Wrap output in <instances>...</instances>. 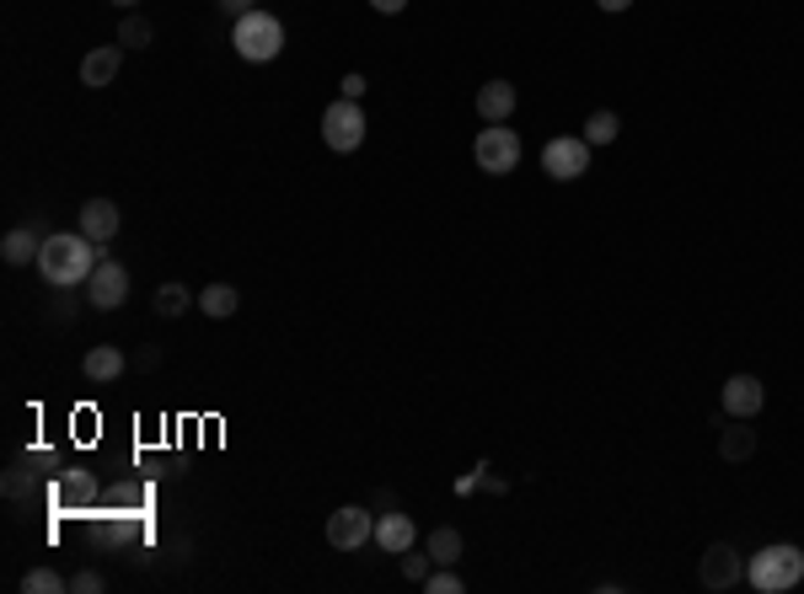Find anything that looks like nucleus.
<instances>
[{
    "mask_svg": "<svg viewBox=\"0 0 804 594\" xmlns=\"http://www.w3.org/2000/svg\"><path fill=\"white\" fill-rule=\"evenodd\" d=\"M97 258H102V246H97L92 236H81V231H54V236L43 241V252H38V273H43L49 290H87Z\"/></svg>",
    "mask_w": 804,
    "mask_h": 594,
    "instance_id": "f257e3e1",
    "label": "nucleus"
},
{
    "mask_svg": "<svg viewBox=\"0 0 804 594\" xmlns=\"http://www.w3.org/2000/svg\"><path fill=\"white\" fill-rule=\"evenodd\" d=\"M231 49H237V60H248V64L279 60V49H284V22H279L274 11H258V6H252L248 17L231 22Z\"/></svg>",
    "mask_w": 804,
    "mask_h": 594,
    "instance_id": "f03ea898",
    "label": "nucleus"
},
{
    "mask_svg": "<svg viewBox=\"0 0 804 594\" xmlns=\"http://www.w3.org/2000/svg\"><path fill=\"white\" fill-rule=\"evenodd\" d=\"M745 578H751V590H762V594H788L804 578V552L788 546V541L762 546V552L745 563Z\"/></svg>",
    "mask_w": 804,
    "mask_h": 594,
    "instance_id": "7ed1b4c3",
    "label": "nucleus"
},
{
    "mask_svg": "<svg viewBox=\"0 0 804 594\" xmlns=\"http://www.w3.org/2000/svg\"><path fill=\"white\" fill-rule=\"evenodd\" d=\"M472 161H478V172H489V178H510V172L521 167V134H515L510 123H489V129H478V140H472Z\"/></svg>",
    "mask_w": 804,
    "mask_h": 594,
    "instance_id": "20e7f679",
    "label": "nucleus"
},
{
    "mask_svg": "<svg viewBox=\"0 0 804 594\" xmlns=\"http://www.w3.org/2000/svg\"><path fill=\"white\" fill-rule=\"evenodd\" d=\"M365 129H371V123H365V108L339 97V102H328V113H322V145L349 155V150L365 145Z\"/></svg>",
    "mask_w": 804,
    "mask_h": 594,
    "instance_id": "39448f33",
    "label": "nucleus"
},
{
    "mask_svg": "<svg viewBox=\"0 0 804 594\" xmlns=\"http://www.w3.org/2000/svg\"><path fill=\"white\" fill-rule=\"evenodd\" d=\"M87 305L92 311H124V300H129V268L102 246V258H97V268H92V279H87Z\"/></svg>",
    "mask_w": 804,
    "mask_h": 594,
    "instance_id": "423d86ee",
    "label": "nucleus"
},
{
    "mask_svg": "<svg viewBox=\"0 0 804 594\" xmlns=\"http://www.w3.org/2000/svg\"><path fill=\"white\" fill-rule=\"evenodd\" d=\"M375 541V509L365 504H343L328 514V546L333 552H360Z\"/></svg>",
    "mask_w": 804,
    "mask_h": 594,
    "instance_id": "0eeeda50",
    "label": "nucleus"
},
{
    "mask_svg": "<svg viewBox=\"0 0 804 594\" xmlns=\"http://www.w3.org/2000/svg\"><path fill=\"white\" fill-rule=\"evenodd\" d=\"M542 172L553 182H574L590 172V140L585 134H557L542 145Z\"/></svg>",
    "mask_w": 804,
    "mask_h": 594,
    "instance_id": "6e6552de",
    "label": "nucleus"
},
{
    "mask_svg": "<svg viewBox=\"0 0 804 594\" xmlns=\"http://www.w3.org/2000/svg\"><path fill=\"white\" fill-rule=\"evenodd\" d=\"M697 578H703V590H713V594L735 590L745 578V557L730 546V541H713L708 552H703V563H697Z\"/></svg>",
    "mask_w": 804,
    "mask_h": 594,
    "instance_id": "1a4fd4ad",
    "label": "nucleus"
},
{
    "mask_svg": "<svg viewBox=\"0 0 804 594\" xmlns=\"http://www.w3.org/2000/svg\"><path fill=\"white\" fill-rule=\"evenodd\" d=\"M76 231L92 236L97 246H108V241H119V231H124V214H119L113 199H87L81 214H76Z\"/></svg>",
    "mask_w": 804,
    "mask_h": 594,
    "instance_id": "9d476101",
    "label": "nucleus"
},
{
    "mask_svg": "<svg viewBox=\"0 0 804 594\" xmlns=\"http://www.w3.org/2000/svg\"><path fill=\"white\" fill-rule=\"evenodd\" d=\"M718 402H724V417H756L767 407V386H762V375H730Z\"/></svg>",
    "mask_w": 804,
    "mask_h": 594,
    "instance_id": "9b49d317",
    "label": "nucleus"
},
{
    "mask_svg": "<svg viewBox=\"0 0 804 594\" xmlns=\"http://www.w3.org/2000/svg\"><path fill=\"white\" fill-rule=\"evenodd\" d=\"M124 43H97V49H87L81 54V87H92V91H102V87H113L119 81V64H124Z\"/></svg>",
    "mask_w": 804,
    "mask_h": 594,
    "instance_id": "f8f14e48",
    "label": "nucleus"
},
{
    "mask_svg": "<svg viewBox=\"0 0 804 594\" xmlns=\"http://www.w3.org/2000/svg\"><path fill=\"white\" fill-rule=\"evenodd\" d=\"M43 241H49V231H43L38 220H28V225H11V231H6V241H0V258H6V268H28V263H38Z\"/></svg>",
    "mask_w": 804,
    "mask_h": 594,
    "instance_id": "ddd939ff",
    "label": "nucleus"
},
{
    "mask_svg": "<svg viewBox=\"0 0 804 594\" xmlns=\"http://www.w3.org/2000/svg\"><path fill=\"white\" fill-rule=\"evenodd\" d=\"M751 417H713V429H718V461H730V466H745L751 455H756V429H745Z\"/></svg>",
    "mask_w": 804,
    "mask_h": 594,
    "instance_id": "4468645a",
    "label": "nucleus"
},
{
    "mask_svg": "<svg viewBox=\"0 0 804 594\" xmlns=\"http://www.w3.org/2000/svg\"><path fill=\"white\" fill-rule=\"evenodd\" d=\"M124 370H129V354L119 343H97V349H87V359H81V375H87L92 386H113Z\"/></svg>",
    "mask_w": 804,
    "mask_h": 594,
    "instance_id": "2eb2a0df",
    "label": "nucleus"
},
{
    "mask_svg": "<svg viewBox=\"0 0 804 594\" xmlns=\"http://www.w3.org/2000/svg\"><path fill=\"white\" fill-rule=\"evenodd\" d=\"M515 102H521V97H515L510 81H483V87H478V119L483 123H510L515 119Z\"/></svg>",
    "mask_w": 804,
    "mask_h": 594,
    "instance_id": "dca6fc26",
    "label": "nucleus"
},
{
    "mask_svg": "<svg viewBox=\"0 0 804 594\" xmlns=\"http://www.w3.org/2000/svg\"><path fill=\"white\" fill-rule=\"evenodd\" d=\"M375 546L381 552H392V557H402L408 546H419V531H413V520L408 514H375Z\"/></svg>",
    "mask_w": 804,
    "mask_h": 594,
    "instance_id": "f3484780",
    "label": "nucleus"
},
{
    "mask_svg": "<svg viewBox=\"0 0 804 594\" xmlns=\"http://www.w3.org/2000/svg\"><path fill=\"white\" fill-rule=\"evenodd\" d=\"M424 552L434 557V567H456L462 563V531H456V525H434Z\"/></svg>",
    "mask_w": 804,
    "mask_h": 594,
    "instance_id": "a211bd4d",
    "label": "nucleus"
},
{
    "mask_svg": "<svg viewBox=\"0 0 804 594\" xmlns=\"http://www.w3.org/2000/svg\"><path fill=\"white\" fill-rule=\"evenodd\" d=\"M237 305H242V295H237L231 284H204V295H199V311H204V316H215V322L237 316Z\"/></svg>",
    "mask_w": 804,
    "mask_h": 594,
    "instance_id": "6ab92c4d",
    "label": "nucleus"
},
{
    "mask_svg": "<svg viewBox=\"0 0 804 594\" xmlns=\"http://www.w3.org/2000/svg\"><path fill=\"white\" fill-rule=\"evenodd\" d=\"M155 316H183L188 305H199V295H188V284H178V279H172V284H155Z\"/></svg>",
    "mask_w": 804,
    "mask_h": 594,
    "instance_id": "aec40b11",
    "label": "nucleus"
},
{
    "mask_svg": "<svg viewBox=\"0 0 804 594\" xmlns=\"http://www.w3.org/2000/svg\"><path fill=\"white\" fill-rule=\"evenodd\" d=\"M617 134H622V119H617V113H612V108H595V113H590V119H585V140H590V150L612 145Z\"/></svg>",
    "mask_w": 804,
    "mask_h": 594,
    "instance_id": "412c9836",
    "label": "nucleus"
},
{
    "mask_svg": "<svg viewBox=\"0 0 804 594\" xmlns=\"http://www.w3.org/2000/svg\"><path fill=\"white\" fill-rule=\"evenodd\" d=\"M70 590V578H60L54 567H28L22 573V594H64Z\"/></svg>",
    "mask_w": 804,
    "mask_h": 594,
    "instance_id": "4be33fe9",
    "label": "nucleus"
},
{
    "mask_svg": "<svg viewBox=\"0 0 804 594\" xmlns=\"http://www.w3.org/2000/svg\"><path fill=\"white\" fill-rule=\"evenodd\" d=\"M151 38H155V28L145 17H124V22H119V43H124V49H151Z\"/></svg>",
    "mask_w": 804,
    "mask_h": 594,
    "instance_id": "5701e85b",
    "label": "nucleus"
},
{
    "mask_svg": "<svg viewBox=\"0 0 804 594\" xmlns=\"http://www.w3.org/2000/svg\"><path fill=\"white\" fill-rule=\"evenodd\" d=\"M0 493H6V499H28L32 493V461H17L11 472L0 476Z\"/></svg>",
    "mask_w": 804,
    "mask_h": 594,
    "instance_id": "b1692460",
    "label": "nucleus"
},
{
    "mask_svg": "<svg viewBox=\"0 0 804 594\" xmlns=\"http://www.w3.org/2000/svg\"><path fill=\"white\" fill-rule=\"evenodd\" d=\"M430 573H434V557H430V552H419V546H408V552H402V578L424 584Z\"/></svg>",
    "mask_w": 804,
    "mask_h": 594,
    "instance_id": "393cba45",
    "label": "nucleus"
},
{
    "mask_svg": "<svg viewBox=\"0 0 804 594\" xmlns=\"http://www.w3.org/2000/svg\"><path fill=\"white\" fill-rule=\"evenodd\" d=\"M419 590H430V594H462V573L456 567H434L430 578L419 584Z\"/></svg>",
    "mask_w": 804,
    "mask_h": 594,
    "instance_id": "a878e982",
    "label": "nucleus"
},
{
    "mask_svg": "<svg viewBox=\"0 0 804 594\" xmlns=\"http://www.w3.org/2000/svg\"><path fill=\"white\" fill-rule=\"evenodd\" d=\"M70 590L76 594H102L108 590V578H102L97 567H76V573H70Z\"/></svg>",
    "mask_w": 804,
    "mask_h": 594,
    "instance_id": "bb28decb",
    "label": "nucleus"
},
{
    "mask_svg": "<svg viewBox=\"0 0 804 594\" xmlns=\"http://www.w3.org/2000/svg\"><path fill=\"white\" fill-rule=\"evenodd\" d=\"M60 493H64V499H87V493H92V476H87V472H81V476L70 472V476L60 482Z\"/></svg>",
    "mask_w": 804,
    "mask_h": 594,
    "instance_id": "cd10ccee",
    "label": "nucleus"
},
{
    "mask_svg": "<svg viewBox=\"0 0 804 594\" xmlns=\"http://www.w3.org/2000/svg\"><path fill=\"white\" fill-rule=\"evenodd\" d=\"M365 91H371V81H365L360 70H349V75H343V97H349V102H360Z\"/></svg>",
    "mask_w": 804,
    "mask_h": 594,
    "instance_id": "c85d7f7f",
    "label": "nucleus"
},
{
    "mask_svg": "<svg viewBox=\"0 0 804 594\" xmlns=\"http://www.w3.org/2000/svg\"><path fill=\"white\" fill-rule=\"evenodd\" d=\"M220 11H225V17H231V22H237V17H248L252 6H258V0H215Z\"/></svg>",
    "mask_w": 804,
    "mask_h": 594,
    "instance_id": "c756f323",
    "label": "nucleus"
},
{
    "mask_svg": "<svg viewBox=\"0 0 804 594\" xmlns=\"http://www.w3.org/2000/svg\"><path fill=\"white\" fill-rule=\"evenodd\" d=\"M129 364H134V370H155V364H161V349L151 343V349H140V354L129 359Z\"/></svg>",
    "mask_w": 804,
    "mask_h": 594,
    "instance_id": "7c9ffc66",
    "label": "nucleus"
},
{
    "mask_svg": "<svg viewBox=\"0 0 804 594\" xmlns=\"http://www.w3.org/2000/svg\"><path fill=\"white\" fill-rule=\"evenodd\" d=\"M478 487H483V493H510V482H504V476H494L489 466H483V482H478Z\"/></svg>",
    "mask_w": 804,
    "mask_h": 594,
    "instance_id": "2f4dec72",
    "label": "nucleus"
},
{
    "mask_svg": "<svg viewBox=\"0 0 804 594\" xmlns=\"http://www.w3.org/2000/svg\"><path fill=\"white\" fill-rule=\"evenodd\" d=\"M371 6H375V11H381V17H398V11H402V6H408V0H371Z\"/></svg>",
    "mask_w": 804,
    "mask_h": 594,
    "instance_id": "473e14b6",
    "label": "nucleus"
},
{
    "mask_svg": "<svg viewBox=\"0 0 804 594\" xmlns=\"http://www.w3.org/2000/svg\"><path fill=\"white\" fill-rule=\"evenodd\" d=\"M595 6H601V11H612V17H617V11H627V6H633V0H595Z\"/></svg>",
    "mask_w": 804,
    "mask_h": 594,
    "instance_id": "72a5a7b5",
    "label": "nucleus"
},
{
    "mask_svg": "<svg viewBox=\"0 0 804 594\" xmlns=\"http://www.w3.org/2000/svg\"><path fill=\"white\" fill-rule=\"evenodd\" d=\"M113 6H124V11H129V6H140V0H113Z\"/></svg>",
    "mask_w": 804,
    "mask_h": 594,
    "instance_id": "f704fd0d",
    "label": "nucleus"
}]
</instances>
